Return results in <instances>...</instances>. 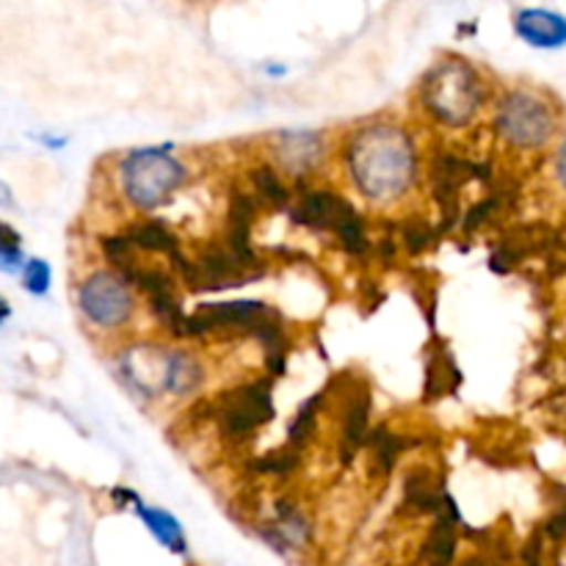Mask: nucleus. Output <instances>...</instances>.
Returning a JSON list of instances; mask_svg holds the SVG:
<instances>
[{
  "instance_id": "nucleus-5",
  "label": "nucleus",
  "mask_w": 566,
  "mask_h": 566,
  "mask_svg": "<svg viewBox=\"0 0 566 566\" xmlns=\"http://www.w3.org/2000/svg\"><path fill=\"white\" fill-rule=\"evenodd\" d=\"M263 276V265H252L227 249V243H208L199 249L197 260H191V269L182 276L188 291H227V287L247 285Z\"/></svg>"
},
{
  "instance_id": "nucleus-23",
  "label": "nucleus",
  "mask_w": 566,
  "mask_h": 566,
  "mask_svg": "<svg viewBox=\"0 0 566 566\" xmlns=\"http://www.w3.org/2000/svg\"><path fill=\"white\" fill-rule=\"evenodd\" d=\"M103 252L105 258H108V263L114 265L116 271L125 269V265H130L133 260V247L130 241H127L125 235H114V238H103Z\"/></svg>"
},
{
  "instance_id": "nucleus-6",
  "label": "nucleus",
  "mask_w": 566,
  "mask_h": 566,
  "mask_svg": "<svg viewBox=\"0 0 566 566\" xmlns=\"http://www.w3.org/2000/svg\"><path fill=\"white\" fill-rule=\"evenodd\" d=\"M553 127L551 108L531 94H509L497 111V130L517 147H539L553 136Z\"/></svg>"
},
{
  "instance_id": "nucleus-4",
  "label": "nucleus",
  "mask_w": 566,
  "mask_h": 566,
  "mask_svg": "<svg viewBox=\"0 0 566 566\" xmlns=\"http://www.w3.org/2000/svg\"><path fill=\"white\" fill-rule=\"evenodd\" d=\"M216 423L227 437L243 440L260 426L274 418V398H271V381L258 379L249 385L224 392L216 401Z\"/></svg>"
},
{
  "instance_id": "nucleus-20",
  "label": "nucleus",
  "mask_w": 566,
  "mask_h": 566,
  "mask_svg": "<svg viewBox=\"0 0 566 566\" xmlns=\"http://www.w3.org/2000/svg\"><path fill=\"white\" fill-rule=\"evenodd\" d=\"M22 265V249H20V235L11 230L9 224L0 221V271H20Z\"/></svg>"
},
{
  "instance_id": "nucleus-22",
  "label": "nucleus",
  "mask_w": 566,
  "mask_h": 566,
  "mask_svg": "<svg viewBox=\"0 0 566 566\" xmlns=\"http://www.w3.org/2000/svg\"><path fill=\"white\" fill-rule=\"evenodd\" d=\"M22 282H25L28 293L44 296L50 287V265L44 260H28L25 269H22Z\"/></svg>"
},
{
  "instance_id": "nucleus-3",
  "label": "nucleus",
  "mask_w": 566,
  "mask_h": 566,
  "mask_svg": "<svg viewBox=\"0 0 566 566\" xmlns=\"http://www.w3.org/2000/svg\"><path fill=\"white\" fill-rule=\"evenodd\" d=\"M423 99L437 119L451 127H462L484 103V88L470 66H434L423 81Z\"/></svg>"
},
{
  "instance_id": "nucleus-10",
  "label": "nucleus",
  "mask_w": 566,
  "mask_h": 566,
  "mask_svg": "<svg viewBox=\"0 0 566 566\" xmlns=\"http://www.w3.org/2000/svg\"><path fill=\"white\" fill-rule=\"evenodd\" d=\"M517 33L536 48H562L566 42V20L553 11L531 9L517 14Z\"/></svg>"
},
{
  "instance_id": "nucleus-21",
  "label": "nucleus",
  "mask_w": 566,
  "mask_h": 566,
  "mask_svg": "<svg viewBox=\"0 0 566 566\" xmlns=\"http://www.w3.org/2000/svg\"><path fill=\"white\" fill-rule=\"evenodd\" d=\"M401 238L407 243V249L412 254H420L429 249V243L434 241V230L426 219H407L401 224Z\"/></svg>"
},
{
  "instance_id": "nucleus-14",
  "label": "nucleus",
  "mask_w": 566,
  "mask_h": 566,
  "mask_svg": "<svg viewBox=\"0 0 566 566\" xmlns=\"http://www.w3.org/2000/svg\"><path fill=\"white\" fill-rule=\"evenodd\" d=\"M462 385V370L457 368V359L451 352H437L426 365V401H437L446 392H457Z\"/></svg>"
},
{
  "instance_id": "nucleus-12",
  "label": "nucleus",
  "mask_w": 566,
  "mask_h": 566,
  "mask_svg": "<svg viewBox=\"0 0 566 566\" xmlns=\"http://www.w3.org/2000/svg\"><path fill=\"white\" fill-rule=\"evenodd\" d=\"M446 497L448 495L437 484L434 473L426 468L412 470L407 475V481H403V509H412V512L420 514H440L442 506H446Z\"/></svg>"
},
{
  "instance_id": "nucleus-7",
  "label": "nucleus",
  "mask_w": 566,
  "mask_h": 566,
  "mask_svg": "<svg viewBox=\"0 0 566 566\" xmlns=\"http://www.w3.org/2000/svg\"><path fill=\"white\" fill-rule=\"evenodd\" d=\"M83 315L103 329H116L133 315V296L119 274L88 276L77 293Z\"/></svg>"
},
{
  "instance_id": "nucleus-1",
  "label": "nucleus",
  "mask_w": 566,
  "mask_h": 566,
  "mask_svg": "<svg viewBox=\"0 0 566 566\" xmlns=\"http://www.w3.org/2000/svg\"><path fill=\"white\" fill-rule=\"evenodd\" d=\"M348 166L359 191L385 202L407 191L418 169V158L407 133L396 127H368L354 136Z\"/></svg>"
},
{
  "instance_id": "nucleus-11",
  "label": "nucleus",
  "mask_w": 566,
  "mask_h": 566,
  "mask_svg": "<svg viewBox=\"0 0 566 566\" xmlns=\"http://www.w3.org/2000/svg\"><path fill=\"white\" fill-rule=\"evenodd\" d=\"M368 418H370V396H368V387H363L357 396L348 398L346 415H343V442H340L343 462H352L354 453L359 451V446H365V440H368Z\"/></svg>"
},
{
  "instance_id": "nucleus-2",
  "label": "nucleus",
  "mask_w": 566,
  "mask_h": 566,
  "mask_svg": "<svg viewBox=\"0 0 566 566\" xmlns=\"http://www.w3.org/2000/svg\"><path fill=\"white\" fill-rule=\"evenodd\" d=\"M119 180L127 199L142 210H155L169 202L171 193L188 180L186 166L158 149L130 153L119 166Z\"/></svg>"
},
{
  "instance_id": "nucleus-15",
  "label": "nucleus",
  "mask_w": 566,
  "mask_h": 566,
  "mask_svg": "<svg viewBox=\"0 0 566 566\" xmlns=\"http://www.w3.org/2000/svg\"><path fill=\"white\" fill-rule=\"evenodd\" d=\"M365 442L370 448V473L374 475H390L392 468H396V459L409 448L407 437L392 434L385 426L368 431V440Z\"/></svg>"
},
{
  "instance_id": "nucleus-18",
  "label": "nucleus",
  "mask_w": 566,
  "mask_h": 566,
  "mask_svg": "<svg viewBox=\"0 0 566 566\" xmlns=\"http://www.w3.org/2000/svg\"><path fill=\"white\" fill-rule=\"evenodd\" d=\"M321 401H324V396H313V398H310V401L304 403L302 409H298L296 418L291 420V426H287V446L296 448V451L304 446V442L310 440V437H313V431H315V412H318Z\"/></svg>"
},
{
  "instance_id": "nucleus-26",
  "label": "nucleus",
  "mask_w": 566,
  "mask_h": 566,
  "mask_svg": "<svg viewBox=\"0 0 566 566\" xmlns=\"http://www.w3.org/2000/svg\"><path fill=\"white\" fill-rule=\"evenodd\" d=\"M11 315V307H9V302H6V298H0V324H3L6 318H9Z\"/></svg>"
},
{
  "instance_id": "nucleus-24",
  "label": "nucleus",
  "mask_w": 566,
  "mask_h": 566,
  "mask_svg": "<svg viewBox=\"0 0 566 566\" xmlns=\"http://www.w3.org/2000/svg\"><path fill=\"white\" fill-rule=\"evenodd\" d=\"M558 177H562V182L566 188V144L562 147V153H558Z\"/></svg>"
},
{
  "instance_id": "nucleus-9",
  "label": "nucleus",
  "mask_w": 566,
  "mask_h": 566,
  "mask_svg": "<svg viewBox=\"0 0 566 566\" xmlns=\"http://www.w3.org/2000/svg\"><path fill=\"white\" fill-rule=\"evenodd\" d=\"M459 512L453 497H446V506H442L440 517H437L434 528H431L429 539L423 545V562L429 566H451L453 558H457V545H459Z\"/></svg>"
},
{
  "instance_id": "nucleus-16",
  "label": "nucleus",
  "mask_w": 566,
  "mask_h": 566,
  "mask_svg": "<svg viewBox=\"0 0 566 566\" xmlns=\"http://www.w3.org/2000/svg\"><path fill=\"white\" fill-rule=\"evenodd\" d=\"M138 517L144 520V525L153 531V536L160 542V545L169 547L171 553H186V536H182L180 523H177L171 514L160 512V509L138 506Z\"/></svg>"
},
{
  "instance_id": "nucleus-8",
  "label": "nucleus",
  "mask_w": 566,
  "mask_h": 566,
  "mask_svg": "<svg viewBox=\"0 0 566 566\" xmlns=\"http://www.w3.org/2000/svg\"><path fill=\"white\" fill-rule=\"evenodd\" d=\"M291 219L296 221V224L310 227V230H332L337 235L343 227L357 221L359 216L357 210H354L346 199L337 197V193L313 191L304 193V197L298 199L296 208H291Z\"/></svg>"
},
{
  "instance_id": "nucleus-19",
  "label": "nucleus",
  "mask_w": 566,
  "mask_h": 566,
  "mask_svg": "<svg viewBox=\"0 0 566 566\" xmlns=\"http://www.w3.org/2000/svg\"><path fill=\"white\" fill-rule=\"evenodd\" d=\"M298 464H302V457H298L296 448L285 446V448H276V451L265 453V457H260L258 462H254V470H258V473H265V475H287V473H293Z\"/></svg>"
},
{
  "instance_id": "nucleus-17",
  "label": "nucleus",
  "mask_w": 566,
  "mask_h": 566,
  "mask_svg": "<svg viewBox=\"0 0 566 566\" xmlns=\"http://www.w3.org/2000/svg\"><path fill=\"white\" fill-rule=\"evenodd\" d=\"M252 182L258 188V199L260 202L271 205V208H287L291 202V191L285 188V182L280 180L271 166H260V169L252 171Z\"/></svg>"
},
{
  "instance_id": "nucleus-13",
  "label": "nucleus",
  "mask_w": 566,
  "mask_h": 566,
  "mask_svg": "<svg viewBox=\"0 0 566 566\" xmlns=\"http://www.w3.org/2000/svg\"><path fill=\"white\" fill-rule=\"evenodd\" d=\"M125 238L130 241L133 249H144V252H158V254L180 252V241H177V235L158 219L136 221V224H130V230L125 232Z\"/></svg>"
},
{
  "instance_id": "nucleus-25",
  "label": "nucleus",
  "mask_w": 566,
  "mask_h": 566,
  "mask_svg": "<svg viewBox=\"0 0 566 566\" xmlns=\"http://www.w3.org/2000/svg\"><path fill=\"white\" fill-rule=\"evenodd\" d=\"M0 205H3V208H11V191L3 182H0Z\"/></svg>"
}]
</instances>
